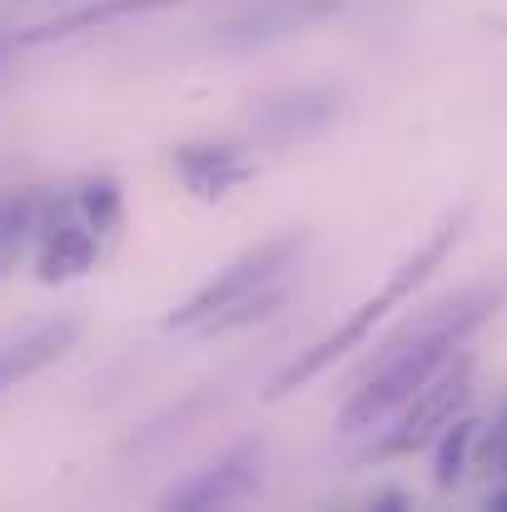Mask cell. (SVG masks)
<instances>
[{
  "mask_svg": "<svg viewBox=\"0 0 507 512\" xmlns=\"http://www.w3.org/2000/svg\"><path fill=\"white\" fill-rule=\"evenodd\" d=\"M309 244V234H279L259 249H249L244 259H234L219 279H209L204 289H194L179 309H174V329H204V334H224L239 329L249 319H264L279 294H284V274L294 269L299 249Z\"/></svg>",
  "mask_w": 507,
  "mask_h": 512,
  "instance_id": "1",
  "label": "cell"
},
{
  "mask_svg": "<svg viewBox=\"0 0 507 512\" xmlns=\"http://www.w3.org/2000/svg\"><path fill=\"white\" fill-rule=\"evenodd\" d=\"M458 234H463V214H458V219H448V224H443V229H438V234H433V239H428V244H423V249H418V254H413V259H408V264H403V269L388 279V284H383V294H378V299L358 304V314H353V319H343V324H338L334 334L319 343L314 353H304V358H299V363H294V368H289L279 383H274V393H289V388L309 383V378H314V373H324L334 358L353 353V348L373 334V324H378V319H383V314H388L398 299H408V294H413V289H418V284H423V279H428L438 264H443V254L458 244Z\"/></svg>",
  "mask_w": 507,
  "mask_h": 512,
  "instance_id": "2",
  "label": "cell"
},
{
  "mask_svg": "<svg viewBox=\"0 0 507 512\" xmlns=\"http://www.w3.org/2000/svg\"><path fill=\"white\" fill-rule=\"evenodd\" d=\"M468 358H448L408 403H403V418H398V428L378 443V458H398V453H413V448H423V443H433L448 423H453V413L468 403Z\"/></svg>",
  "mask_w": 507,
  "mask_h": 512,
  "instance_id": "3",
  "label": "cell"
},
{
  "mask_svg": "<svg viewBox=\"0 0 507 512\" xmlns=\"http://www.w3.org/2000/svg\"><path fill=\"white\" fill-rule=\"evenodd\" d=\"M174 170H179V179L194 189V194H229L244 174H249V165L229 150V145H184L179 155H174Z\"/></svg>",
  "mask_w": 507,
  "mask_h": 512,
  "instance_id": "4",
  "label": "cell"
},
{
  "mask_svg": "<svg viewBox=\"0 0 507 512\" xmlns=\"http://www.w3.org/2000/svg\"><path fill=\"white\" fill-rule=\"evenodd\" d=\"M473 448H478V423H473V418H458V423H448V428L438 433V468H433L438 488H453V483L463 478Z\"/></svg>",
  "mask_w": 507,
  "mask_h": 512,
  "instance_id": "5",
  "label": "cell"
},
{
  "mask_svg": "<svg viewBox=\"0 0 507 512\" xmlns=\"http://www.w3.org/2000/svg\"><path fill=\"white\" fill-rule=\"evenodd\" d=\"M244 488H254V468H244V463H224L219 478L209 473L204 483H194L189 493H179V503H229V498H239Z\"/></svg>",
  "mask_w": 507,
  "mask_h": 512,
  "instance_id": "6",
  "label": "cell"
},
{
  "mask_svg": "<svg viewBox=\"0 0 507 512\" xmlns=\"http://www.w3.org/2000/svg\"><path fill=\"white\" fill-rule=\"evenodd\" d=\"M478 463H483L488 473H507V408L498 413V423H493V433H488V443H483Z\"/></svg>",
  "mask_w": 507,
  "mask_h": 512,
  "instance_id": "7",
  "label": "cell"
}]
</instances>
